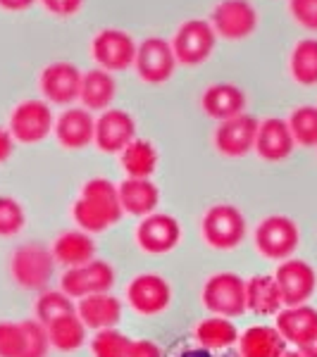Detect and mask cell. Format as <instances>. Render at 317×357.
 Here are the masks:
<instances>
[{"mask_svg": "<svg viewBox=\"0 0 317 357\" xmlns=\"http://www.w3.org/2000/svg\"><path fill=\"white\" fill-rule=\"evenodd\" d=\"M136 74L146 84H165L172 79L177 67V57L172 50V43L160 36H151L138 43L136 60H134Z\"/></svg>", "mask_w": 317, "mask_h": 357, "instance_id": "cell-10", "label": "cell"}, {"mask_svg": "<svg viewBox=\"0 0 317 357\" xmlns=\"http://www.w3.org/2000/svg\"><path fill=\"white\" fill-rule=\"evenodd\" d=\"M291 77L301 86L317 84V38H303L291 50Z\"/></svg>", "mask_w": 317, "mask_h": 357, "instance_id": "cell-31", "label": "cell"}, {"mask_svg": "<svg viewBox=\"0 0 317 357\" xmlns=\"http://www.w3.org/2000/svg\"><path fill=\"white\" fill-rule=\"evenodd\" d=\"M277 331L298 350L317 343V310L310 305H293L277 314Z\"/></svg>", "mask_w": 317, "mask_h": 357, "instance_id": "cell-18", "label": "cell"}, {"mask_svg": "<svg viewBox=\"0 0 317 357\" xmlns=\"http://www.w3.org/2000/svg\"><path fill=\"white\" fill-rule=\"evenodd\" d=\"M77 314L89 329H115L117 321L122 319V303L110 293H96V296L79 298Z\"/></svg>", "mask_w": 317, "mask_h": 357, "instance_id": "cell-22", "label": "cell"}, {"mask_svg": "<svg viewBox=\"0 0 317 357\" xmlns=\"http://www.w3.org/2000/svg\"><path fill=\"white\" fill-rule=\"evenodd\" d=\"M281 357H301V353H298V350H296V353H291V350H286V353L281 355Z\"/></svg>", "mask_w": 317, "mask_h": 357, "instance_id": "cell-45", "label": "cell"}, {"mask_svg": "<svg viewBox=\"0 0 317 357\" xmlns=\"http://www.w3.org/2000/svg\"><path fill=\"white\" fill-rule=\"evenodd\" d=\"M129 345L131 338H126L122 331L103 329L91 341V353H94V357H126Z\"/></svg>", "mask_w": 317, "mask_h": 357, "instance_id": "cell-34", "label": "cell"}, {"mask_svg": "<svg viewBox=\"0 0 317 357\" xmlns=\"http://www.w3.org/2000/svg\"><path fill=\"white\" fill-rule=\"evenodd\" d=\"M24 331H27V353L24 357H45L50 348L48 329L38 319H24Z\"/></svg>", "mask_w": 317, "mask_h": 357, "instance_id": "cell-37", "label": "cell"}, {"mask_svg": "<svg viewBox=\"0 0 317 357\" xmlns=\"http://www.w3.org/2000/svg\"><path fill=\"white\" fill-rule=\"evenodd\" d=\"M53 110L45 100H24L10 114V134L20 143H38L53 131Z\"/></svg>", "mask_w": 317, "mask_h": 357, "instance_id": "cell-9", "label": "cell"}, {"mask_svg": "<svg viewBox=\"0 0 317 357\" xmlns=\"http://www.w3.org/2000/svg\"><path fill=\"white\" fill-rule=\"evenodd\" d=\"M136 138V122L124 110H105L96 119V148L101 153H122Z\"/></svg>", "mask_w": 317, "mask_h": 357, "instance_id": "cell-17", "label": "cell"}, {"mask_svg": "<svg viewBox=\"0 0 317 357\" xmlns=\"http://www.w3.org/2000/svg\"><path fill=\"white\" fill-rule=\"evenodd\" d=\"M258 129H260V122L246 112L224 119L215 131V148L227 158H244L251 151H256Z\"/></svg>", "mask_w": 317, "mask_h": 357, "instance_id": "cell-13", "label": "cell"}, {"mask_svg": "<svg viewBox=\"0 0 317 357\" xmlns=\"http://www.w3.org/2000/svg\"><path fill=\"white\" fill-rule=\"evenodd\" d=\"M126 357H163V350H160L158 343L141 338V341H131Z\"/></svg>", "mask_w": 317, "mask_h": 357, "instance_id": "cell-41", "label": "cell"}, {"mask_svg": "<svg viewBox=\"0 0 317 357\" xmlns=\"http://www.w3.org/2000/svg\"><path fill=\"white\" fill-rule=\"evenodd\" d=\"M36 319L41 321L43 326H48L50 321H55L57 317L62 314H72L77 312V307H74L72 298L67 296V293L62 291H45L41 293V298L36 301Z\"/></svg>", "mask_w": 317, "mask_h": 357, "instance_id": "cell-33", "label": "cell"}, {"mask_svg": "<svg viewBox=\"0 0 317 357\" xmlns=\"http://www.w3.org/2000/svg\"><path fill=\"white\" fill-rule=\"evenodd\" d=\"M286 345L277 326H251L239 336L241 357H281Z\"/></svg>", "mask_w": 317, "mask_h": 357, "instance_id": "cell-24", "label": "cell"}, {"mask_svg": "<svg viewBox=\"0 0 317 357\" xmlns=\"http://www.w3.org/2000/svg\"><path fill=\"white\" fill-rule=\"evenodd\" d=\"M45 329H48L50 345L57 348V350H62V353L79 350L84 345V341H86V324L79 319L77 312L57 317V319L50 321Z\"/></svg>", "mask_w": 317, "mask_h": 357, "instance_id": "cell-30", "label": "cell"}, {"mask_svg": "<svg viewBox=\"0 0 317 357\" xmlns=\"http://www.w3.org/2000/svg\"><path fill=\"white\" fill-rule=\"evenodd\" d=\"M179 241L182 227L172 215L153 212V215L143 217L136 227V243L141 245L143 252H151V255H165V252L175 250Z\"/></svg>", "mask_w": 317, "mask_h": 357, "instance_id": "cell-11", "label": "cell"}, {"mask_svg": "<svg viewBox=\"0 0 317 357\" xmlns=\"http://www.w3.org/2000/svg\"><path fill=\"white\" fill-rule=\"evenodd\" d=\"M172 357H241V353H236V350H207L203 345H189L184 343L179 350H175Z\"/></svg>", "mask_w": 317, "mask_h": 357, "instance_id": "cell-39", "label": "cell"}, {"mask_svg": "<svg viewBox=\"0 0 317 357\" xmlns=\"http://www.w3.org/2000/svg\"><path fill=\"white\" fill-rule=\"evenodd\" d=\"M138 45L122 29H103L91 43V57L105 72H124L134 65Z\"/></svg>", "mask_w": 317, "mask_h": 357, "instance_id": "cell-8", "label": "cell"}, {"mask_svg": "<svg viewBox=\"0 0 317 357\" xmlns=\"http://www.w3.org/2000/svg\"><path fill=\"white\" fill-rule=\"evenodd\" d=\"M53 257L67 269L82 267V264L96 260V243L86 231H65L55 241Z\"/></svg>", "mask_w": 317, "mask_h": 357, "instance_id": "cell-27", "label": "cell"}, {"mask_svg": "<svg viewBox=\"0 0 317 357\" xmlns=\"http://www.w3.org/2000/svg\"><path fill=\"white\" fill-rule=\"evenodd\" d=\"M62 293L69 298H86L96 293H108L115 286V269L103 260H91L82 267L67 269L62 276Z\"/></svg>", "mask_w": 317, "mask_h": 357, "instance_id": "cell-12", "label": "cell"}, {"mask_svg": "<svg viewBox=\"0 0 317 357\" xmlns=\"http://www.w3.org/2000/svg\"><path fill=\"white\" fill-rule=\"evenodd\" d=\"M119 188V200H122V210L134 217H148L160 205V191L151 178H129L126 176Z\"/></svg>", "mask_w": 317, "mask_h": 357, "instance_id": "cell-23", "label": "cell"}, {"mask_svg": "<svg viewBox=\"0 0 317 357\" xmlns=\"http://www.w3.org/2000/svg\"><path fill=\"white\" fill-rule=\"evenodd\" d=\"M298 353H301V357H317V343H315V345H310V348L298 350Z\"/></svg>", "mask_w": 317, "mask_h": 357, "instance_id": "cell-44", "label": "cell"}, {"mask_svg": "<svg viewBox=\"0 0 317 357\" xmlns=\"http://www.w3.org/2000/svg\"><path fill=\"white\" fill-rule=\"evenodd\" d=\"M27 224V215L24 207L17 203L10 195H0V236L3 238H10V236H17L24 229Z\"/></svg>", "mask_w": 317, "mask_h": 357, "instance_id": "cell-36", "label": "cell"}, {"mask_svg": "<svg viewBox=\"0 0 317 357\" xmlns=\"http://www.w3.org/2000/svg\"><path fill=\"white\" fill-rule=\"evenodd\" d=\"M27 331L22 321H0V357H24Z\"/></svg>", "mask_w": 317, "mask_h": 357, "instance_id": "cell-35", "label": "cell"}, {"mask_svg": "<svg viewBox=\"0 0 317 357\" xmlns=\"http://www.w3.org/2000/svg\"><path fill=\"white\" fill-rule=\"evenodd\" d=\"M41 5L55 17H72L82 10L84 0H41Z\"/></svg>", "mask_w": 317, "mask_h": 357, "instance_id": "cell-40", "label": "cell"}, {"mask_svg": "<svg viewBox=\"0 0 317 357\" xmlns=\"http://www.w3.org/2000/svg\"><path fill=\"white\" fill-rule=\"evenodd\" d=\"M36 0H0V8L8 10V13H24Z\"/></svg>", "mask_w": 317, "mask_h": 357, "instance_id": "cell-43", "label": "cell"}, {"mask_svg": "<svg viewBox=\"0 0 317 357\" xmlns=\"http://www.w3.org/2000/svg\"><path fill=\"white\" fill-rule=\"evenodd\" d=\"M289 13L308 31H317V0H289Z\"/></svg>", "mask_w": 317, "mask_h": 357, "instance_id": "cell-38", "label": "cell"}, {"mask_svg": "<svg viewBox=\"0 0 317 357\" xmlns=\"http://www.w3.org/2000/svg\"><path fill=\"white\" fill-rule=\"evenodd\" d=\"M293 141L289 122L279 117H270L260 122V129H258V138H256V153L260 155L267 162H281L293 153Z\"/></svg>", "mask_w": 317, "mask_h": 357, "instance_id": "cell-20", "label": "cell"}, {"mask_svg": "<svg viewBox=\"0 0 317 357\" xmlns=\"http://www.w3.org/2000/svg\"><path fill=\"white\" fill-rule=\"evenodd\" d=\"M55 257L53 250H48L41 243H24L13 252L10 272L17 286L27 291H43L48 281L53 279Z\"/></svg>", "mask_w": 317, "mask_h": 357, "instance_id": "cell-2", "label": "cell"}, {"mask_svg": "<svg viewBox=\"0 0 317 357\" xmlns=\"http://www.w3.org/2000/svg\"><path fill=\"white\" fill-rule=\"evenodd\" d=\"M55 138L67 151H84L96 138V119L86 107H72L55 119Z\"/></svg>", "mask_w": 317, "mask_h": 357, "instance_id": "cell-19", "label": "cell"}, {"mask_svg": "<svg viewBox=\"0 0 317 357\" xmlns=\"http://www.w3.org/2000/svg\"><path fill=\"white\" fill-rule=\"evenodd\" d=\"M210 24L227 41H244L258 29V10L251 0H220L210 13Z\"/></svg>", "mask_w": 317, "mask_h": 357, "instance_id": "cell-7", "label": "cell"}, {"mask_svg": "<svg viewBox=\"0 0 317 357\" xmlns=\"http://www.w3.org/2000/svg\"><path fill=\"white\" fill-rule=\"evenodd\" d=\"M115 93H117V84H115L112 74L105 69H91L82 77V91H79V100L86 110H103L112 105Z\"/></svg>", "mask_w": 317, "mask_h": 357, "instance_id": "cell-26", "label": "cell"}, {"mask_svg": "<svg viewBox=\"0 0 317 357\" xmlns=\"http://www.w3.org/2000/svg\"><path fill=\"white\" fill-rule=\"evenodd\" d=\"M274 279H277L281 301H284L286 307L305 305V301H310V296L315 293V286H317L315 269L305 260H291V257L277 267Z\"/></svg>", "mask_w": 317, "mask_h": 357, "instance_id": "cell-14", "label": "cell"}, {"mask_svg": "<svg viewBox=\"0 0 317 357\" xmlns=\"http://www.w3.org/2000/svg\"><path fill=\"white\" fill-rule=\"evenodd\" d=\"M126 301L138 314H160L170 307L172 289L160 274H138L129 286H126Z\"/></svg>", "mask_w": 317, "mask_h": 357, "instance_id": "cell-16", "label": "cell"}, {"mask_svg": "<svg viewBox=\"0 0 317 357\" xmlns=\"http://www.w3.org/2000/svg\"><path fill=\"white\" fill-rule=\"evenodd\" d=\"M15 151V138L8 129H0V162L10 160V155Z\"/></svg>", "mask_w": 317, "mask_h": 357, "instance_id": "cell-42", "label": "cell"}, {"mask_svg": "<svg viewBox=\"0 0 317 357\" xmlns=\"http://www.w3.org/2000/svg\"><path fill=\"white\" fill-rule=\"evenodd\" d=\"M74 222L82 227L86 234H101L108 227L122 220V200H119V188L115 186L110 178H89L84 183L79 198L74 200L72 207Z\"/></svg>", "mask_w": 317, "mask_h": 357, "instance_id": "cell-1", "label": "cell"}, {"mask_svg": "<svg viewBox=\"0 0 317 357\" xmlns=\"http://www.w3.org/2000/svg\"><path fill=\"white\" fill-rule=\"evenodd\" d=\"M291 136L298 146L315 148L317 146V107L315 105H301L291 112L289 117Z\"/></svg>", "mask_w": 317, "mask_h": 357, "instance_id": "cell-32", "label": "cell"}, {"mask_svg": "<svg viewBox=\"0 0 317 357\" xmlns=\"http://www.w3.org/2000/svg\"><path fill=\"white\" fill-rule=\"evenodd\" d=\"M193 338L198 345L207 350H229L234 343H239V331L227 317H210L203 319L193 331Z\"/></svg>", "mask_w": 317, "mask_h": 357, "instance_id": "cell-29", "label": "cell"}, {"mask_svg": "<svg viewBox=\"0 0 317 357\" xmlns=\"http://www.w3.org/2000/svg\"><path fill=\"white\" fill-rule=\"evenodd\" d=\"M217 33L207 20H186L177 29L172 38V50H175L177 62L189 67L203 65L215 50Z\"/></svg>", "mask_w": 317, "mask_h": 357, "instance_id": "cell-6", "label": "cell"}, {"mask_svg": "<svg viewBox=\"0 0 317 357\" xmlns=\"http://www.w3.org/2000/svg\"><path fill=\"white\" fill-rule=\"evenodd\" d=\"M203 305L217 317H239L246 312V281L234 272L212 274L203 286Z\"/></svg>", "mask_w": 317, "mask_h": 357, "instance_id": "cell-4", "label": "cell"}, {"mask_svg": "<svg viewBox=\"0 0 317 357\" xmlns=\"http://www.w3.org/2000/svg\"><path fill=\"white\" fill-rule=\"evenodd\" d=\"M82 77V69L72 65V62H50L48 67H43L38 86H41V93L48 102L69 105L79 98Z\"/></svg>", "mask_w": 317, "mask_h": 357, "instance_id": "cell-15", "label": "cell"}, {"mask_svg": "<svg viewBox=\"0 0 317 357\" xmlns=\"http://www.w3.org/2000/svg\"><path fill=\"white\" fill-rule=\"evenodd\" d=\"M119 160H122V169L129 178H151L158 167V151L146 138H134L119 153Z\"/></svg>", "mask_w": 317, "mask_h": 357, "instance_id": "cell-28", "label": "cell"}, {"mask_svg": "<svg viewBox=\"0 0 317 357\" xmlns=\"http://www.w3.org/2000/svg\"><path fill=\"white\" fill-rule=\"evenodd\" d=\"M200 234L205 243L215 250H234L246 238V217L236 205H212L203 215Z\"/></svg>", "mask_w": 317, "mask_h": 357, "instance_id": "cell-3", "label": "cell"}, {"mask_svg": "<svg viewBox=\"0 0 317 357\" xmlns=\"http://www.w3.org/2000/svg\"><path fill=\"white\" fill-rule=\"evenodd\" d=\"M301 234L291 217L272 215L265 217L256 229V248L267 260H289L293 250L298 248Z\"/></svg>", "mask_w": 317, "mask_h": 357, "instance_id": "cell-5", "label": "cell"}, {"mask_svg": "<svg viewBox=\"0 0 317 357\" xmlns=\"http://www.w3.org/2000/svg\"><path fill=\"white\" fill-rule=\"evenodd\" d=\"M281 305H284V301H281V293L274 276L258 274L246 281V310H251V312L260 317H270L279 314Z\"/></svg>", "mask_w": 317, "mask_h": 357, "instance_id": "cell-25", "label": "cell"}, {"mask_svg": "<svg viewBox=\"0 0 317 357\" xmlns=\"http://www.w3.org/2000/svg\"><path fill=\"white\" fill-rule=\"evenodd\" d=\"M246 93L234 84H212L203 91L200 98V107L207 117L224 122V119H232L236 114H244L246 110Z\"/></svg>", "mask_w": 317, "mask_h": 357, "instance_id": "cell-21", "label": "cell"}]
</instances>
